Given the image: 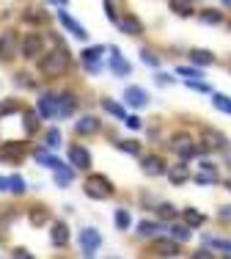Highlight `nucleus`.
<instances>
[{"mask_svg": "<svg viewBox=\"0 0 231 259\" xmlns=\"http://www.w3.org/2000/svg\"><path fill=\"white\" fill-rule=\"evenodd\" d=\"M69 67H72V52L66 47H55L52 52H44L39 58V72L44 78H63Z\"/></svg>", "mask_w": 231, "mask_h": 259, "instance_id": "obj_1", "label": "nucleus"}, {"mask_svg": "<svg viewBox=\"0 0 231 259\" xmlns=\"http://www.w3.org/2000/svg\"><path fill=\"white\" fill-rule=\"evenodd\" d=\"M44 47H47V39L41 36L39 31H28L20 36V58H25V61H39Z\"/></svg>", "mask_w": 231, "mask_h": 259, "instance_id": "obj_2", "label": "nucleus"}, {"mask_svg": "<svg viewBox=\"0 0 231 259\" xmlns=\"http://www.w3.org/2000/svg\"><path fill=\"white\" fill-rule=\"evenodd\" d=\"M83 193H86L88 199H97V202H105V199L113 196V182L108 179V176L102 174H94L86 179V185H83Z\"/></svg>", "mask_w": 231, "mask_h": 259, "instance_id": "obj_3", "label": "nucleus"}, {"mask_svg": "<svg viewBox=\"0 0 231 259\" xmlns=\"http://www.w3.org/2000/svg\"><path fill=\"white\" fill-rule=\"evenodd\" d=\"M20 55V33L14 28H3L0 31V63H11Z\"/></svg>", "mask_w": 231, "mask_h": 259, "instance_id": "obj_4", "label": "nucleus"}, {"mask_svg": "<svg viewBox=\"0 0 231 259\" xmlns=\"http://www.w3.org/2000/svg\"><path fill=\"white\" fill-rule=\"evenodd\" d=\"M25 152H28V144L22 138L3 141V144H0V163H6V166H17V163H22Z\"/></svg>", "mask_w": 231, "mask_h": 259, "instance_id": "obj_5", "label": "nucleus"}, {"mask_svg": "<svg viewBox=\"0 0 231 259\" xmlns=\"http://www.w3.org/2000/svg\"><path fill=\"white\" fill-rule=\"evenodd\" d=\"M36 113L41 116V121L58 119V94L55 91H41L36 99Z\"/></svg>", "mask_w": 231, "mask_h": 259, "instance_id": "obj_6", "label": "nucleus"}, {"mask_svg": "<svg viewBox=\"0 0 231 259\" xmlns=\"http://www.w3.org/2000/svg\"><path fill=\"white\" fill-rule=\"evenodd\" d=\"M108 52V47H102V44H94V47H86L83 50V67H86V72L88 75H99L102 72V63H99V58Z\"/></svg>", "mask_w": 231, "mask_h": 259, "instance_id": "obj_7", "label": "nucleus"}, {"mask_svg": "<svg viewBox=\"0 0 231 259\" xmlns=\"http://www.w3.org/2000/svg\"><path fill=\"white\" fill-rule=\"evenodd\" d=\"M171 149H174L182 160H190V157L198 155V146H195L193 138H190V135H185V133H179V135L171 138Z\"/></svg>", "mask_w": 231, "mask_h": 259, "instance_id": "obj_8", "label": "nucleus"}, {"mask_svg": "<svg viewBox=\"0 0 231 259\" xmlns=\"http://www.w3.org/2000/svg\"><path fill=\"white\" fill-rule=\"evenodd\" d=\"M99 245H102V234L97 232V229H91V226H86L80 232V251H83V256H94L99 251Z\"/></svg>", "mask_w": 231, "mask_h": 259, "instance_id": "obj_9", "label": "nucleus"}, {"mask_svg": "<svg viewBox=\"0 0 231 259\" xmlns=\"http://www.w3.org/2000/svg\"><path fill=\"white\" fill-rule=\"evenodd\" d=\"M110 75H116V78H127L129 72H132V67H129V61H124V55H121V50H118L116 44H110Z\"/></svg>", "mask_w": 231, "mask_h": 259, "instance_id": "obj_10", "label": "nucleus"}, {"mask_svg": "<svg viewBox=\"0 0 231 259\" xmlns=\"http://www.w3.org/2000/svg\"><path fill=\"white\" fill-rule=\"evenodd\" d=\"M69 163L77 171H86V168H91V152L80 144H69Z\"/></svg>", "mask_w": 231, "mask_h": 259, "instance_id": "obj_11", "label": "nucleus"}, {"mask_svg": "<svg viewBox=\"0 0 231 259\" xmlns=\"http://www.w3.org/2000/svg\"><path fill=\"white\" fill-rule=\"evenodd\" d=\"M58 22H61V25L66 28V31L72 33L74 39H80V42H86V39H88V31H86V28H83V25H80V22H77V20H74L72 14H69V11L58 9Z\"/></svg>", "mask_w": 231, "mask_h": 259, "instance_id": "obj_12", "label": "nucleus"}, {"mask_svg": "<svg viewBox=\"0 0 231 259\" xmlns=\"http://www.w3.org/2000/svg\"><path fill=\"white\" fill-rule=\"evenodd\" d=\"M33 160H36V166L50 168V171H55V168L63 166V163L52 155V149H47V146H36V149H33Z\"/></svg>", "mask_w": 231, "mask_h": 259, "instance_id": "obj_13", "label": "nucleus"}, {"mask_svg": "<svg viewBox=\"0 0 231 259\" xmlns=\"http://www.w3.org/2000/svg\"><path fill=\"white\" fill-rule=\"evenodd\" d=\"M124 102H127L129 108H146V105H149V94L140 86H127L124 88Z\"/></svg>", "mask_w": 231, "mask_h": 259, "instance_id": "obj_14", "label": "nucleus"}, {"mask_svg": "<svg viewBox=\"0 0 231 259\" xmlns=\"http://www.w3.org/2000/svg\"><path fill=\"white\" fill-rule=\"evenodd\" d=\"M74 110H77V94L74 91L58 94V119H69Z\"/></svg>", "mask_w": 231, "mask_h": 259, "instance_id": "obj_15", "label": "nucleus"}, {"mask_svg": "<svg viewBox=\"0 0 231 259\" xmlns=\"http://www.w3.org/2000/svg\"><path fill=\"white\" fill-rule=\"evenodd\" d=\"M140 168H143L146 176H163L165 171H168V166H165V160L160 155H149L140 160Z\"/></svg>", "mask_w": 231, "mask_h": 259, "instance_id": "obj_16", "label": "nucleus"}, {"mask_svg": "<svg viewBox=\"0 0 231 259\" xmlns=\"http://www.w3.org/2000/svg\"><path fill=\"white\" fill-rule=\"evenodd\" d=\"M50 243L55 245V248H66L69 245V226L63 221H55L50 226Z\"/></svg>", "mask_w": 231, "mask_h": 259, "instance_id": "obj_17", "label": "nucleus"}, {"mask_svg": "<svg viewBox=\"0 0 231 259\" xmlns=\"http://www.w3.org/2000/svg\"><path fill=\"white\" fill-rule=\"evenodd\" d=\"M151 254H157V256H179V243H176L174 237L154 240V243H151Z\"/></svg>", "mask_w": 231, "mask_h": 259, "instance_id": "obj_18", "label": "nucleus"}, {"mask_svg": "<svg viewBox=\"0 0 231 259\" xmlns=\"http://www.w3.org/2000/svg\"><path fill=\"white\" fill-rule=\"evenodd\" d=\"M99 130H102V121H99L97 116H83V119H77V124H74L77 135H97Z\"/></svg>", "mask_w": 231, "mask_h": 259, "instance_id": "obj_19", "label": "nucleus"}, {"mask_svg": "<svg viewBox=\"0 0 231 259\" xmlns=\"http://www.w3.org/2000/svg\"><path fill=\"white\" fill-rule=\"evenodd\" d=\"M168 234H171V237L176 240V243H190V237H193V229L187 226L185 221L179 223V221H176V218H174V223H171V226H168Z\"/></svg>", "mask_w": 231, "mask_h": 259, "instance_id": "obj_20", "label": "nucleus"}, {"mask_svg": "<svg viewBox=\"0 0 231 259\" xmlns=\"http://www.w3.org/2000/svg\"><path fill=\"white\" fill-rule=\"evenodd\" d=\"M165 174H168V179L174 182V185H185V182H187V179H190V176H193L185 160H182V163H176L174 168H168V171H165Z\"/></svg>", "mask_w": 231, "mask_h": 259, "instance_id": "obj_21", "label": "nucleus"}, {"mask_svg": "<svg viewBox=\"0 0 231 259\" xmlns=\"http://www.w3.org/2000/svg\"><path fill=\"white\" fill-rule=\"evenodd\" d=\"M41 116L36 113V108H22V127H25V135H33L39 130Z\"/></svg>", "mask_w": 231, "mask_h": 259, "instance_id": "obj_22", "label": "nucleus"}, {"mask_svg": "<svg viewBox=\"0 0 231 259\" xmlns=\"http://www.w3.org/2000/svg\"><path fill=\"white\" fill-rule=\"evenodd\" d=\"M74 176H77V168L63 163L61 168H55V185H58V187H69V185L74 182Z\"/></svg>", "mask_w": 231, "mask_h": 259, "instance_id": "obj_23", "label": "nucleus"}, {"mask_svg": "<svg viewBox=\"0 0 231 259\" xmlns=\"http://www.w3.org/2000/svg\"><path fill=\"white\" fill-rule=\"evenodd\" d=\"M118 28H121V33H127V36H140V33H143V25H140L138 17H124V20H118Z\"/></svg>", "mask_w": 231, "mask_h": 259, "instance_id": "obj_24", "label": "nucleus"}, {"mask_svg": "<svg viewBox=\"0 0 231 259\" xmlns=\"http://www.w3.org/2000/svg\"><path fill=\"white\" fill-rule=\"evenodd\" d=\"M6 190L14 193V196H25V193H28V182H25V176L11 174L9 179H6Z\"/></svg>", "mask_w": 231, "mask_h": 259, "instance_id": "obj_25", "label": "nucleus"}, {"mask_svg": "<svg viewBox=\"0 0 231 259\" xmlns=\"http://www.w3.org/2000/svg\"><path fill=\"white\" fill-rule=\"evenodd\" d=\"M190 61L195 63V67H215L217 58L212 55L209 50H190Z\"/></svg>", "mask_w": 231, "mask_h": 259, "instance_id": "obj_26", "label": "nucleus"}, {"mask_svg": "<svg viewBox=\"0 0 231 259\" xmlns=\"http://www.w3.org/2000/svg\"><path fill=\"white\" fill-rule=\"evenodd\" d=\"M28 218H31V223H33V226H44V223L50 221V210H47V207H41V204H33V207H31V213H28Z\"/></svg>", "mask_w": 231, "mask_h": 259, "instance_id": "obj_27", "label": "nucleus"}, {"mask_svg": "<svg viewBox=\"0 0 231 259\" xmlns=\"http://www.w3.org/2000/svg\"><path fill=\"white\" fill-rule=\"evenodd\" d=\"M163 232V223L160 221H140L138 223V234L140 237H157Z\"/></svg>", "mask_w": 231, "mask_h": 259, "instance_id": "obj_28", "label": "nucleus"}, {"mask_svg": "<svg viewBox=\"0 0 231 259\" xmlns=\"http://www.w3.org/2000/svg\"><path fill=\"white\" fill-rule=\"evenodd\" d=\"M198 20L206 22V25H220V22H223V11L220 9H201L198 11Z\"/></svg>", "mask_w": 231, "mask_h": 259, "instance_id": "obj_29", "label": "nucleus"}, {"mask_svg": "<svg viewBox=\"0 0 231 259\" xmlns=\"http://www.w3.org/2000/svg\"><path fill=\"white\" fill-rule=\"evenodd\" d=\"M171 11L179 17H193V0H171Z\"/></svg>", "mask_w": 231, "mask_h": 259, "instance_id": "obj_30", "label": "nucleus"}, {"mask_svg": "<svg viewBox=\"0 0 231 259\" xmlns=\"http://www.w3.org/2000/svg\"><path fill=\"white\" fill-rule=\"evenodd\" d=\"M212 105H215L217 110H220V113H226V116H231V97L228 94H212Z\"/></svg>", "mask_w": 231, "mask_h": 259, "instance_id": "obj_31", "label": "nucleus"}, {"mask_svg": "<svg viewBox=\"0 0 231 259\" xmlns=\"http://www.w3.org/2000/svg\"><path fill=\"white\" fill-rule=\"evenodd\" d=\"M61 144H63V141H61V130L50 127L44 133V146H47V149H61Z\"/></svg>", "mask_w": 231, "mask_h": 259, "instance_id": "obj_32", "label": "nucleus"}, {"mask_svg": "<svg viewBox=\"0 0 231 259\" xmlns=\"http://www.w3.org/2000/svg\"><path fill=\"white\" fill-rule=\"evenodd\" d=\"M190 179L195 185H217V171H206V168H201L198 174H193Z\"/></svg>", "mask_w": 231, "mask_h": 259, "instance_id": "obj_33", "label": "nucleus"}, {"mask_svg": "<svg viewBox=\"0 0 231 259\" xmlns=\"http://www.w3.org/2000/svg\"><path fill=\"white\" fill-rule=\"evenodd\" d=\"M204 221H206V218H204V213H198V210H193V207H187V210H185V223H187L190 229H198V226H204Z\"/></svg>", "mask_w": 231, "mask_h": 259, "instance_id": "obj_34", "label": "nucleus"}, {"mask_svg": "<svg viewBox=\"0 0 231 259\" xmlns=\"http://www.w3.org/2000/svg\"><path fill=\"white\" fill-rule=\"evenodd\" d=\"M176 215H179V210H176L174 204H168V202H163L157 207V218H160V221H174Z\"/></svg>", "mask_w": 231, "mask_h": 259, "instance_id": "obj_35", "label": "nucleus"}, {"mask_svg": "<svg viewBox=\"0 0 231 259\" xmlns=\"http://www.w3.org/2000/svg\"><path fill=\"white\" fill-rule=\"evenodd\" d=\"M116 149L124 152V155H135V157L140 155V144H138V141H116Z\"/></svg>", "mask_w": 231, "mask_h": 259, "instance_id": "obj_36", "label": "nucleus"}, {"mask_svg": "<svg viewBox=\"0 0 231 259\" xmlns=\"http://www.w3.org/2000/svg\"><path fill=\"white\" fill-rule=\"evenodd\" d=\"M11 113H22V105L17 102V99H6V102H0V119H6V116Z\"/></svg>", "mask_w": 231, "mask_h": 259, "instance_id": "obj_37", "label": "nucleus"}, {"mask_svg": "<svg viewBox=\"0 0 231 259\" xmlns=\"http://www.w3.org/2000/svg\"><path fill=\"white\" fill-rule=\"evenodd\" d=\"M129 223H132L129 210H127V207H118V210H116V226H118V229H129Z\"/></svg>", "mask_w": 231, "mask_h": 259, "instance_id": "obj_38", "label": "nucleus"}, {"mask_svg": "<svg viewBox=\"0 0 231 259\" xmlns=\"http://www.w3.org/2000/svg\"><path fill=\"white\" fill-rule=\"evenodd\" d=\"M102 108L108 110L110 116H116V119H124V116H127V113H124V108H121V105H118V102H110V99H102Z\"/></svg>", "mask_w": 231, "mask_h": 259, "instance_id": "obj_39", "label": "nucleus"}, {"mask_svg": "<svg viewBox=\"0 0 231 259\" xmlns=\"http://www.w3.org/2000/svg\"><path fill=\"white\" fill-rule=\"evenodd\" d=\"M176 75H182V78H187V80H193V78H201V67H176Z\"/></svg>", "mask_w": 231, "mask_h": 259, "instance_id": "obj_40", "label": "nucleus"}, {"mask_svg": "<svg viewBox=\"0 0 231 259\" xmlns=\"http://www.w3.org/2000/svg\"><path fill=\"white\" fill-rule=\"evenodd\" d=\"M140 61H143L146 67H151V69H160V55H154L151 50H140Z\"/></svg>", "mask_w": 231, "mask_h": 259, "instance_id": "obj_41", "label": "nucleus"}, {"mask_svg": "<svg viewBox=\"0 0 231 259\" xmlns=\"http://www.w3.org/2000/svg\"><path fill=\"white\" fill-rule=\"evenodd\" d=\"M14 86H20V88H33L36 83L28 78V72H17V75H14Z\"/></svg>", "mask_w": 231, "mask_h": 259, "instance_id": "obj_42", "label": "nucleus"}, {"mask_svg": "<svg viewBox=\"0 0 231 259\" xmlns=\"http://www.w3.org/2000/svg\"><path fill=\"white\" fill-rule=\"evenodd\" d=\"M212 248L215 251H220V254H226V256H231V240H212Z\"/></svg>", "mask_w": 231, "mask_h": 259, "instance_id": "obj_43", "label": "nucleus"}, {"mask_svg": "<svg viewBox=\"0 0 231 259\" xmlns=\"http://www.w3.org/2000/svg\"><path fill=\"white\" fill-rule=\"evenodd\" d=\"M217 221H220V223H231V204L217 207Z\"/></svg>", "mask_w": 231, "mask_h": 259, "instance_id": "obj_44", "label": "nucleus"}, {"mask_svg": "<svg viewBox=\"0 0 231 259\" xmlns=\"http://www.w3.org/2000/svg\"><path fill=\"white\" fill-rule=\"evenodd\" d=\"M187 86H190L193 91H204V94H209V91H212V88L206 86V83H204V80H201V78H198V80H195V78H193V80H187Z\"/></svg>", "mask_w": 231, "mask_h": 259, "instance_id": "obj_45", "label": "nucleus"}, {"mask_svg": "<svg viewBox=\"0 0 231 259\" xmlns=\"http://www.w3.org/2000/svg\"><path fill=\"white\" fill-rule=\"evenodd\" d=\"M124 124H127L129 130H140V127H143V121H140V116H124Z\"/></svg>", "mask_w": 231, "mask_h": 259, "instance_id": "obj_46", "label": "nucleus"}, {"mask_svg": "<svg viewBox=\"0 0 231 259\" xmlns=\"http://www.w3.org/2000/svg\"><path fill=\"white\" fill-rule=\"evenodd\" d=\"M105 17H108L110 22H116V25H118V14H116V6L110 3V0H108V3H105Z\"/></svg>", "mask_w": 231, "mask_h": 259, "instance_id": "obj_47", "label": "nucleus"}, {"mask_svg": "<svg viewBox=\"0 0 231 259\" xmlns=\"http://www.w3.org/2000/svg\"><path fill=\"white\" fill-rule=\"evenodd\" d=\"M154 80H157L160 86H171L176 78H171V75H165V72H157V75H154Z\"/></svg>", "mask_w": 231, "mask_h": 259, "instance_id": "obj_48", "label": "nucleus"}, {"mask_svg": "<svg viewBox=\"0 0 231 259\" xmlns=\"http://www.w3.org/2000/svg\"><path fill=\"white\" fill-rule=\"evenodd\" d=\"M11 254H14V256H25V259H31V254H28L25 248H14V251H11Z\"/></svg>", "mask_w": 231, "mask_h": 259, "instance_id": "obj_49", "label": "nucleus"}, {"mask_svg": "<svg viewBox=\"0 0 231 259\" xmlns=\"http://www.w3.org/2000/svg\"><path fill=\"white\" fill-rule=\"evenodd\" d=\"M195 256H215V254H212L209 248H198V251H195Z\"/></svg>", "mask_w": 231, "mask_h": 259, "instance_id": "obj_50", "label": "nucleus"}, {"mask_svg": "<svg viewBox=\"0 0 231 259\" xmlns=\"http://www.w3.org/2000/svg\"><path fill=\"white\" fill-rule=\"evenodd\" d=\"M47 3H55V6H63V9H66V6H69V0H47Z\"/></svg>", "mask_w": 231, "mask_h": 259, "instance_id": "obj_51", "label": "nucleus"}, {"mask_svg": "<svg viewBox=\"0 0 231 259\" xmlns=\"http://www.w3.org/2000/svg\"><path fill=\"white\" fill-rule=\"evenodd\" d=\"M223 187H226V190L231 193V179H226V182H223Z\"/></svg>", "mask_w": 231, "mask_h": 259, "instance_id": "obj_52", "label": "nucleus"}, {"mask_svg": "<svg viewBox=\"0 0 231 259\" xmlns=\"http://www.w3.org/2000/svg\"><path fill=\"white\" fill-rule=\"evenodd\" d=\"M0 190H6V179H3V176H0Z\"/></svg>", "mask_w": 231, "mask_h": 259, "instance_id": "obj_53", "label": "nucleus"}, {"mask_svg": "<svg viewBox=\"0 0 231 259\" xmlns=\"http://www.w3.org/2000/svg\"><path fill=\"white\" fill-rule=\"evenodd\" d=\"M220 3H223V6H226V9H231V0H220Z\"/></svg>", "mask_w": 231, "mask_h": 259, "instance_id": "obj_54", "label": "nucleus"}, {"mask_svg": "<svg viewBox=\"0 0 231 259\" xmlns=\"http://www.w3.org/2000/svg\"><path fill=\"white\" fill-rule=\"evenodd\" d=\"M226 166H228V168H231V160H228V163H226Z\"/></svg>", "mask_w": 231, "mask_h": 259, "instance_id": "obj_55", "label": "nucleus"}]
</instances>
